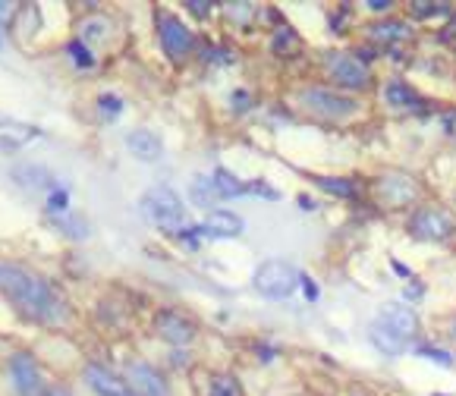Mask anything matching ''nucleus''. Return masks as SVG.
Segmentation results:
<instances>
[{
  "instance_id": "6",
  "label": "nucleus",
  "mask_w": 456,
  "mask_h": 396,
  "mask_svg": "<svg viewBox=\"0 0 456 396\" xmlns=\"http://www.w3.org/2000/svg\"><path fill=\"white\" fill-rule=\"evenodd\" d=\"M324 69H328L334 85L349 88V92H362V88L371 85L369 63H365L359 54H353V51H334V54H328Z\"/></svg>"
},
{
  "instance_id": "25",
  "label": "nucleus",
  "mask_w": 456,
  "mask_h": 396,
  "mask_svg": "<svg viewBox=\"0 0 456 396\" xmlns=\"http://www.w3.org/2000/svg\"><path fill=\"white\" fill-rule=\"evenodd\" d=\"M416 352L422 359H431V362H437L441 368H456V356L450 350H441V346H431V343H419Z\"/></svg>"
},
{
  "instance_id": "4",
  "label": "nucleus",
  "mask_w": 456,
  "mask_h": 396,
  "mask_svg": "<svg viewBox=\"0 0 456 396\" xmlns=\"http://www.w3.org/2000/svg\"><path fill=\"white\" fill-rule=\"evenodd\" d=\"M252 287L262 299H271V303H281V299H289L299 287V271L293 268L289 262H262L258 271L252 274Z\"/></svg>"
},
{
  "instance_id": "35",
  "label": "nucleus",
  "mask_w": 456,
  "mask_h": 396,
  "mask_svg": "<svg viewBox=\"0 0 456 396\" xmlns=\"http://www.w3.org/2000/svg\"><path fill=\"white\" fill-rule=\"evenodd\" d=\"M13 4H7V0H0V26H7L10 20H13Z\"/></svg>"
},
{
  "instance_id": "24",
  "label": "nucleus",
  "mask_w": 456,
  "mask_h": 396,
  "mask_svg": "<svg viewBox=\"0 0 456 396\" xmlns=\"http://www.w3.org/2000/svg\"><path fill=\"white\" fill-rule=\"evenodd\" d=\"M208 396H242L240 381L233 375H227V371H217L208 381Z\"/></svg>"
},
{
  "instance_id": "42",
  "label": "nucleus",
  "mask_w": 456,
  "mask_h": 396,
  "mask_svg": "<svg viewBox=\"0 0 456 396\" xmlns=\"http://www.w3.org/2000/svg\"><path fill=\"white\" fill-rule=\"evenodd\" d=\"M450 336H453V340H456V318H453V321H450Z\"/></svg>"
},
{
  "instance_id": "12",
  "label": "nucleus",
  "mask_w": 456,
  "mask_h": 396,
  "mask_svg": "<svg viewBox=\"0 0 456 396\" xmlns=\"http://www.w3.org/2000/svg\"><path fill=\"white\" fill-rule=\"evenodd\" d=\"M419 195V186L416 180H410V176L403 174H387L378 180V198H381L384 205H390V208H403V205H412Z\"/></svg>"
},
{
  "instance_id": "13",
  "label": "nucleus",
  "mask_w": 456,
  "mask_h": 396,
  "mask_svg": "<svg viewBox=\"0 0 456 396\" xmlns=\"http://www.w3.org/2000/svg\"><path fill=\"white\" fill-rule=\"evenodd\" d=\"M155 330L170 346H186V343L195 340V324L186 315H180V311H161L155 318Z\"/></svg>"
},
{
  "instance_id": "1",
  "label": "nucleus",
  "mask_w": 456,
  "mask_h": 396,
  "mask_svg": "<svg viewBox=\"0 0 456 396\" xmlns=\"http://www.w3.org/2000/svg\"><path fill=\"white\" fill-rule=\"evenodd\" d=\"M0 293L20 311L26 321L35 324H63L67 321V303L57 293L54 283H47L35 271L22 264H0Z\"/></svg>"
},
{
  "instance_id": "31",
  "label": "nucleus",
  "mask_w": 456,
  "mask_h": 396,
  "mask_svg": "<svg viewBox=\"0 0 456 396\" xmlns=\"http://www.w3.org/2000/svg\"><path fill=\"white\" fill-rule=\"evenodd\" d=\"M299 287H302V293H305V299H309V303H315V299H318V283L312 280L309 274H299Z\"/></svg>"
},
{
  "instance_id": "17",
  "label": "nucleus",
  "mask_w": 456,
  "mask_h": 396,
  "mask_svg": "<svg viewBox=\"0 0 456 396\" xmlns=\"http://www.w3.org/2000/svg\"><path fill=\"white\" fill-rule=\"evenodd\" d=\"M369 340H371V346L381 352V356H390V359L403 356V352H406V346H410V343L403 340V336H396L390 327H384L378 318L369 324Z\"/></svg>"
},
{
  "instance_id": "22",
  "label": "nucleus",
  "mask_w": 456,
  "mask_h": 396,
  "mask_svg": "<svg viewBox=\"0 0 456 396\" xmlns=\"http://www.w3.org/2000/svg\"><path fill=\"white\" fill-rule=\"evenodd\" d=\"M315 186H322L324 192L337 195V198H356L359 186L353 180H340V176H315Z\"/></svg>"
},
{
  "instance_id": "26",
  "label": "nucleus",
  "mask_w": 456,
  "mask_h": 396,
  "mask_svg": "<svg viewBox=\"0 0 456 396\" xmlns=\"http://www.w3.org/2000/svg\"><path fill=\"white\" fill-rule=\"evenodd\" d=\"M410 13L412 20H431V16H453V10L447 4H428V0H412L410 4Z\"/></svg>"
},
{
  "instance_id": "41",
  "label": "nucleus",
  "mask_w": 456,
  "mask_h": 396,
  "mask_svg": "<svg viewBox=\"0 0 456 396\" xmlns=\"http://www.w3.org/2000/svg\"><path fill=\"white\" fill-rule=\"evenodd\" d=\"M299 208H315V202H312V198H305V195H299Z\"/></svg>"
},
{
  "instance_id": "38",
  "label": "nucleus",
  "mask_w": 456,
  "mask_h": 396,
  "mask_svg": "<svg viewBox=\"0 0 456 396\" xmlns=\"http://www.w3.org/2000/svg\"><path fill=\"white\" fill-rule=\"evenodd\" d=\"M390 264H394V271H396V274H400V277H406V280H410V277H412V271H410V268H403V262H390Z\"/></svg>"
},
{
  "instance_id": "7",
  "label": "nucleus",
  "mask_w": 456,
  "mask_h": 396,
  "mask_svg": "<svg viewBox=\"0 0 456 396\" xmlns=\"http://www.w3.org/2000/svg\"><path fill=\"white\" fill-rule=\"evenodd\" d=\"M158 38H161V51L174 63H180L195 44V38H192V32L186 28V22H183L180 16L167 13V10H161V13H158Z\"/></svg>"
},
{
  "instance_id": "2",
  "label": "nucleus",
  "mask_w": 456,
  "mask_h": 396,
  "mask_svg": "<svg viewBox=\"0 0 456 396\" xmlns=\"http://www.w3.org/2000/svg\"><path fill=\"white\" fill-rule=\"evenodd\" d=\"M139 208L148 221L155 223V227L167 230V233H180V230L186 227V205H183L180 195L167 186L148 189V192L142 195Z\"/></svg>"
},
{
  "instance_id": "18",
  "label": "nucleus",
  "mask_w": 456,
  "mask_h": 396,
  "mask_svg": "<svg viewBox=\"0 0 456 396\" xmlns=\"http://www.w3.org/2000/svg\"><path fill=\"white\" fill-rule=\"evenodd\" d=\"M384 98H387L394 108H410V110L425 108V101L416 94V88L406 85V82H400V79L387 82V88H384Z\"/></svg>"
},
{
  "instance_id": "21",
  "label": "nucleus",
  "mask_w": 456,
  "mask_h": 396,
  "mask_svg": "<svg viewBox=\"0 0 456 396\" xmlns=\"http://www.w3.org/2000/svg\"><path fill=\"white\" fill-rule=\"evenodd\" d=\"M217 198H221V195H217L215 180H211V176H195L192 180V202L199 205V208H211Z\"/></svg>"
},
{
  "instance_id": "30",
  "label": "nucleus",
  "mask_w": 456,
  "mask_h": 396,
  "mask_svg": "<svg viewBox=\"0 0 456 396\" xmlns=\"http://www.w3.org/2000/svg\"><path fill=\"white\" fill-rule=\"evenodd\" d=\"M230 104H233L236 114H246V110L252 108V94L242 92V88H240V92H233V98H230Z\"/></svg>"
},
{
  "instance_id": "20",
  "label": "nucleus",
  "mask_w": 456,
  "mask_h": 396,
  "mask_svg": "<svg viewBox=\"0 0 456 396\" xmlns=\"http://www.w3.org/2000/svg\"><path fill=\"white\" fill-rule=\"evenodd\" d=\"M47 221L54 223L63 236H69V239H82V236H88V223L82 221L79 214H73V211H54V214H47Z\"/></svg>"
},
{
  "instance_id": "33",
  "label": "nucleus",
  "mask_w": 456,
  "mask_h": 396,
  "mask_svg": "<svg viewBox=\"0 0 456 396\" xmlns=\"http://www.w3.org/2000/svg\"><path fill=\"white\" fill-rule=\"evenodd\" d=\"M201 57H208V61H215V63H230L233 61V54H230V51H221V47H215V51H208V54H201Z\"/></svg>"
},
{
  "instance_id": "23",
  "label": "nucleus",
  "mask_w": 456,
  "mask_h": 396,
  "mask_svg": "<svg viewBox=\"0 0 456 396\" xmlns=\"http://www.w3.org/2000/svg\"><path fill=\"white\" fill-rule=\"evenodd\" d=\"M299 35H296V28H289V26H283V28H277L274 32V41H271V51L274 54H281V57H289V54H296L299 51Z\"/></svg>"
},
{
  "instance_id": "15",
  "label": "nucleus",
  "mask_w": 456,
  "mask_h": 396,
  "mask_svg": "<svg viewBox=\"0 0 456 396\" xmlns=\"http://www.w3.org/2000/svg\"><path fill=\"white\" fill-rule=\"evenodd\" d=\"M365 38H369L371 44H403V41L412 38V26L403 20H381L365 28Z\"/></svg>"
},
{
  "instance_id": "3",
  "label": "nucleus",
  "mask_w": 456,
  "mask_h": 396,
  "mask_svg": "<svg viewBox=\"0 0 456 396\" xmlns=\"http://www.w3.org/2000/svg\"><path fill=\"white\" fill-rule=\"evenodd\" d=\"M299 104L309 110L312 117H322V120H349V117H356L359 101L353 94H343L337 88L328 85H312L299 94Z\"/></svg>"
},
{
  "instance_id": "32",
  "label": "nucleus",
  "mask_w": 456,
  "mask_h": 396,
  "mask_svg": "<svg viewBox=\"0 0 456 396\" xmlns=\"http://www.w3.org/2000/svg\"><path fill=\"white\" fill-rule=\"evenodd\" d=\"M403 295H406L410 303H419V299H422V295H425V287H422V283H419V280H412L410 287L403 289Z\"/></svg>"
},
{
  "instance_id": "39",
  "label": "nucleus",
  "mask_w": 456,
  "mask_h": 396,
  "mask_svg": "<svg viewBox=\"0 0 456 396\" xmlns=\"http://www.w3.org/2000/svg\"><path fill=\"white\" fill-rule=\"evenodd\" d=\"M45 396H73V393H67L63 387H51V390H45Z\"/></svg>"
},
{
  "instance_id": "29",
  "label": "nucleus",
  "mask_w": 456,
  "mask_h": 396,
  "mask_svg": "<svg viewBox=\"0 0 456 396\" xmlns=\"http://www.w3.org/2000/svg\"><path fill=\"white\" fill-rule=\"evenodd\" d=\"M252 10H256L252 4H230V7H227V16H233L236 22H248L252 16H256Z\"/></svg>"
},
{
  "instance_id": "16",
  "label": "nucleus",
  "mask_w": 456,
  "mask_h": 396,
  "mask_svg": "<svg viewBox=\"0 0 456 396\" xmlns=\"http://www.w3.org/2000/svg\"><path fill=\"white\" fill-rule=\"evenodd\" d=\"M126 148H129V155L145 164L158 161V158L164 155V141L158 139L151 129H133V133H126Z\"/></svg>"
},
{
  "instance_id": "5",
  "label": "nucleus",
  "mask_w": 456,
  "mask_h": 396,
  "mask_svg": "<svg viewBox=\"0 0 456 396\" xmlns=\"http://www.w3.org/2000/svg\"><path fill=\"white\" fill-rule=\"evenodd\" d=\"M412 239L419 242H447L456 233V217L447 208H437V205H422L410 214L406 221Z\"/></svg>"
},
{
  "instance_id": "36",
  "label": "nucleus",
  "mask_w": 456,
  "mask_h": 396,
  "mask_svg": "<svg viewBox=\"0 0 456 396\" xmlns=\"http://www.w3.org/2000/svg\"><path fill=\"white\" fill-rule=\"evenodd\" d=\"M441 41H444V44H450V41H456V16H450L447 28H444V32H441Z\"/></svg>"
},
{
  "instance_id": "37",
  "label": "nucleus",
  "mask_w": 456,
  "mask_h": 396,
  "mask_svg": "<svg viewBox=\"0 0 456 396\" xmlns=\"http://www.w3.org/2000/svg\"><path fill=\"white\" fill-rule=\"evenodd\" d=\"M394 0H369V10H390Z\"/></svg>"
},
{
  "instance_id": "8",
  "label": "nucleus",
  "mask_w": 456,
  "mask_h": 396,
  "mask_svg": "<svg viewBox=\"0 0 456 396\" xmlns=\"http://www.w3.org/2000/svg\"><path fill=\"white\" fill-rule=\"evenodd\" d=\"M86 387L92 390L94 396H139L133 387H129V381L123 375H117L114 368H108V365L101 362H92L86 365Z\"/></svg>"
},
{
  "instance_id": "14",
  "label": "nucleus",
  "mask_w": 456,
  "mask_h": 396,
  "mask_svg": "<svg viewBox=\"0 0 456 396\" xmlns=\"http://www.w3.org/2000/svg\"><path fill=\"white\" fill-rule=\"evenodd\" d=\"M201 233L208 236V239H233V236L242 233V217L233 214V211H224V208H215L205 214V221L199 223Z\"/></svg>"
},
{
  "instance_id": "27",
  "label": "nucleus",
  "mask_w": 456,
  "mask_h": 396,
  "mask_svg": "<svg viewBox=\"0 0 456 396\" xmlns=\"http://www.w3.org/2000/svg\"><path fill=\"white\" fill-rule=\"evenodd\" d=\"M67 54L73 57L76 69H94V67H98V61H94V54L88 51V44H82L79 38L69 41V44H67Z\"/></svg>"
},
{
  "instance_id": "19",
  "label": "nucleus",
  "mask_w": 456,
  "mask_h": 396,
  "mask_svg": "<svg viewBox=\"0 0 456 396\" xmlns=\"http://www.w3.org/2000/svg\"><path fill=\"white\" fill-rule=\"evenodd\" d=\"M76 38H79L82 44H104V41L110 38V22L104 20V16H88V20H82L79 28H76Z\"/></svg>"
},
{
  "instance_id": "40",
  "label": "nucleus",
  "mask_w": 456,
  "mask_h": 396,
  "mask_svg": "<svg viewBox=\"0 0 456 396\" xmlns=\"http://www.w3.org/2000/svg\"><path fill=\"white\" fill-rule=\"evenodd\" d=\"M258 352H262V359H265V362H271V359H274V352H277V350H271V346H262V350H258Z\"/></svg>"
},
{
  "instance_id": "9",
  "label": "nucleus",
  "mask_w": 456,
  "mask_h": 396,
  "mask_svg": "<svg viewBox=\"0 0 456 396\" xmlns=\"http://www.w3.org/2000/svg\"><path fill=\"white\" fill-rule=\"evenodd\" d=\"M378 321H381L384 327L394 330L396 336H403L406 343L416 340L419 330H422V321H419V315L406 303H384L381 309H378Z\"/></svg>"
},
{
  "instance_id": "34",
  "label": "nucleus",
  "mask_w": 456,
  "mask_h": 396,
  "mask_svg": "<svg viewBox=\"0 0 456 396\" xmlns=\"http://www.w3.org/2000/svg\"><path fill=\"white\" fill-rule=\"evenodd\" d=\"M186 10H192L195 16H208L211 4H201V0H186Z\"/></svg>"
},
{
  "instance_id": "28",
  "label": "nucleus",
  "mask_w": 456,
  "mask_h": 396,
  "mask_svg": "<svg viewBox=\"0 0 456 396\" xmlns=\"http://www.w3.org/2000/svg\"><path fill=\"white\" fill-rule=\"evenodd\" d=\"M98 108L108 114V120H117V117L123 114V101L117 98V94H101L98 98Z\"/></svg>"
},
{
  "instance_id": "11",
  "label": "nucleus",
  "mask_w": 456,
  "mask_h": 396,
  "mask_svg": "<svg viewBox=\"0 0 456 396\" xmlns=\"http://www.w3.org/2000/svg\"><path fill=\"white\" fill-rule=\"evenodd\" d=\"M123 377H126L129 387H133L139 396H170L167 377H164L161 371L155 368V365L129 362V368H126V375H123Z\"/></svg>"
},
{
  "instance_id": "43",
  "label": "nucleus",
  "mask_w": 456,
  "mask_h": 396,
  "mask_svg": "<svg viewBox=\"0 0 456 396\" xmlns=\"http://www.w3.org/2000/svg\"><path fill=\"white\" fill-rule=\"evenodd\" d=\"M0 47H4V28H0Z\"/></svg>"
},
{
  "instance_id": "10",
  "label": "nucleus",
  "mask_w": 456,
  "mask_h": 396,
  "mask_svg": "<svg viewBox=\"0 0 456 396\" xmlns=\"http://www.w3.org/2000/svg\"><path fill=\"white\" fill-rule=\"evenodd\" d=\"M10 381H13L20 396H45V377H41L38 365L26 352H16L10 359Z\"/></svg>"
}]
</instances>
